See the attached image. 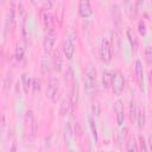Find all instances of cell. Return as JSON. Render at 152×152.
Masks as SVG:
<instances>
[{"label": "cell", "instance_id": "18", "mask_svg": "<svg viewBox=\"0 0 152 152\" xmlns=\"http://www.w3.org/2000/svg\"><path fill=\"white\" fill-rule=\"evenodd\" d=\"M126 36H127V39H128V42H129L132 49L135 50L137 46H138V39H137V36H135L134 31H133L131 27L127 28V31H126Z\"/></svg>", "mask_w": 152, "mask_h": 152}, {"label": "cell", "instance_id": "3", "mask_svg": "<svg viewBox=\"0 0 152 152\" xmlns=\"http://www.w3.org/2000/svg\"><path fill=\"white\" fill-rule=\"evenodd\" d=\"M125 89V78L120 70H115L112 74V90L114 95H120Z\"/></svg>", "mask_w": 152, "mask_h": 152}, {"label": "cell", "instance_id": "17", "mask_svg": "<svg viewBox=\"0 0 152 152\" xmlns=\"http://www.w3.org/2000/svg\"><path fill=\"white\" fill-rule=\"evenodd\" d=\"M64 78H65V83H66V86H69V87H71V86H72V84L76 82L75 74H74V69H72L70 65H68V66H66Z\"/></svg>", "mask_w": 152, "mask_h": 152}, {"label": "cell", "instance_id": "34", "mask_svg": "<svg viewBox=\"0 0 152 152\" xmlns=\"http://www.w3.org/2000/svg\"><path fill=\"white\" fill-rule=\"evenodd\" d=\"M91 114L93 115H100V104H99V102H94L93 104H91Z\"/></svg>", "mask_w": 152, "mask_h": 152}, {"label": "cell", "instance_id": "21", "mask_svg": "<svg viewBox=\"0 0 152 152\" xmlns=\"http://www.w3.org/2000/svg\"><path fill=\"white\" fill-rule=\"evenodd\" d=\"M24 55H25V49L20 45V44H15V48H14V59L19 63L24 59Z\"/></svg>", "mask_w": 152, "mask_h": 152}, {"label": "cell", "instance_id": "13", "mask_svg": "<svg viewBox=\"0 0 152 152\" xmlns=\"http://www.w3.org/2000/svg\"><path fill=\"white\" fill-rule=\"evenodd\" d=\"M93 13V10H91V5L88 0H81L78 2V14L82 17V18H89Z\"/></svg>", "mask_w": 152, "mask_h": 152}, {"label": "cell", "instance_id": "5", "mask_svg": "<svg viewBox=\"0 0 152 152\" xmlns=\"http://www.w3.org/2000/svg\"><path fill=\"white\" fill-rule=\"evenodd\" d=\"M63 52H64V56L68 59H71L74 57V53H75V36H74L72 32H70L64 39Z\"/></svg>", "mask_w": 152, "mask_h": 152}, {"label": "cell", "instance_id": "41", "mask_svg": "<svg viewBox=\"0 0 152 152\" xmlns=\"http://www.w3.org/2000/svg\"><path fill=\"white\" fill-rule=\"evenodd\" d=\"M5 120H6V116H5V114H2V115H1V128H2V129H4L5 126H6V121H5Z\"/></svg>", "mask_w": 152, "mask_h": 152}, {"label": "cell", "instance_id": "23", "mask_svg": "<svg viewBox=\"0 0 152 152\" xmlns=\"http://www.w3.org/2000/svg\"><path fill=\"white\" fill-rule=\"evenodd\" d=\"M110 45H112V49H114L115 51H118L119 50V48H120V38H119V36H118V32L114 30V31H112L110 32Z\"/></svg>", "mask_w": 152, "mask_h": 152}, {"label": "cell", "instance_id": "9", "mask_svg": "<svg viewBox=\"0 0 152 152\" xmlns=\"http://www.w3.org/2000/svg\"><path fill=\"white\" fill-rule=\"evenodd\" d=\"M56 39H57V36H56V32L52 31V32H48V34L45 36L44 40H43V48H44V51L50 53L53 48H55V44H56Z\"/></svg>", "mask_w": 152, "mask_h": 152}, {"label": "cell", "instance_id": "32", "mask_svg": "<svg viewBox=\"0 0 152 152\" xmlns=\"http://www.w3.org/2000/svg\"><path fill=\"white\" fill-rule=\"evenodd\" d=\"M23 37H24L25 43L28 44L30 34H28V28H27V25H26V19H24V23H23Z\"/></svg>", "mask_w": 152, "mask_h": 152}, {"label": "cell", "instance_id": "43", "mask_svg": "<svg viewBox=\"0 0 152 152\" xmlns=\"http://www.w3.org/2000/svg\"><path fill=\"white\" fill-rule=\"evenodd\" d=\"M68 152H72V151H68Z\"/></svg>", "mask_w": 152, "mask_h": 152}, {"label": "cell", "instance_id": "26", "mask_svg": "<svg viewBox=\"0 0 152 152\" xmlns=\"http://www.w3.org/2000/svg\"><path fill=\"white\" fill-rule=\"evenodd\" d=\"M21 84H23V89L25 94H28V89L32 87V80L27 77L26 74L21 75Z\"/></svg>", "mask_w": 152, "mask_h": 152}, {"label": "cell", "instance_id": "36", "mask_svg": "<svg viewBox=\"0 0 152 152\" xmlns=\"http://www.w3.org/2000/svg\"><path fill=\"white\" fill-rule=\"evenodd\" d=\"M52 5H53L52 1H44L42 5V11H49L52 7Z\"/></svg>", "mask_w": 152, "mask_h": 152}, {"label": "cell", "instance_id": "37", "mask_svg": "<svg viewBox=\"0 0 152 152\" xmlns=\"http://www.w3.org/2000/svg\"><path fill=\"white\" fill-rule=\"evenodd\" d=\"M82 133H83V131H82V128H81V125H80L78 122H76V125H75V134H76L77 137H81Z\"/></svg>", "mask_w": 152, "mask_h": 152}, {"label": "cell", "instance_id": "6", "mask_svg": "<svg viewBox=\"0 0 152 152\" xmlns=\"http://www.w3.org/2000/svg\"><path fill=\"white\" fill-rule=\"evenodd\" d=\"M112 55H113V49L110 45V40L104 38L101 42L100 45V57L104 63H109L112 59Z\"/></svg>", "mask_w": 152, "mask_h": 152}, {"label": "cell", "instance_id": "19", "mask_svg": "<svg viewBox=\"0 0 152 152\" xmlns=\"http://www.w3.org/2000/svg\"><path fill=\"white\" fill-rule=\"evenodd\" d=\"M126 13L131 19H134L138 13L137 2H126Z\"/></svg>", "mask_w": 152, "mask_h": 152}, {"label": "cell", "instance_id": "1", "mask_svg": "<svg viewBox=\"0 0 152 152\" xmlns=\"http://www.w3.org/2000/svg\"><path fill=\"white\" fill-rule=\"evenodd\" d=\"M24 127H25V135L28 140H33L36 138L37 133V122L34 119V114L32 110H27L25 113V121H24Z\"/></svg>", "mask_w": 152, "mask_h": 152}, {"label": "cell", "instance_id": "25", "mask_svg": "<svg viewBox=\"0 0 152 152\" xmlns=\"http://www.w3.org/2000/svg\"><path fill=\"white\" fill-rule=\"evenodd\" d=\"M88 122H89V127H90V131H91V135L95 140V142H97L99 140V134H97V128H96V125H95V121L93 119L91 115L88 116Z\"/></svg>", "mask_w": 152, "mask_h": 152}, {"label": "cell", "instance_id": "38", "mask_svg": "<svg viewBox=\"0 0 152 152\" xmlns=\"http://www.w3.org/2000/svg\"><path fill=\"white\" fill-rule=\"evenodd\" d=\"M18 10H19V17H20V18H25V10H24L21 2H19V5H18Z\"/></svg>", "mask_w": 152, "mask_h": 152}, {"label": "cell", "instance_id": "39", "mask_svg": "<svg viewBox=\"0 0 152 152\" xmlns=\"http://www.w3.org/2000/svg\"><path fill=\"white\" fill-rule=\"evenodd\" d=\"M10 152H17V140L15 139L12 141V146L10 148Z\"/></svg>", "mask_w": 152, "mask_h": 152}, {"label": "cell", "instance_id": "4", "mask_svg": "<svg viewBox=\"0 0 152 152\" xmlns=\"http://www.w3.org/2000/svg\"><path fill=\"white\" fill-rule=\"evenodd\" d=\"M58 93H59V81L56 77H51L49 78V83H48V88H46V97L56 103L57 99H58Z\"/></svg>", "mask_w": 152, "mask_h": 152}, {"label": "cell", "instance_id": "7", "mask_svg": "<svg viewBox=\"0 0 152 152\" xmlns=\"http://www.w3.org/2000/svg\"><path fill=\"white\" fill-rule=\"evenodd\" d=\"M78 102V83L77 81L71 86L70 97H69V114H72Z\"/></svg>", "mask_w": 152, "mask_h": 152}, {"label": "cell", "instance_id": "29", "mask_svg": "<svg viewBox=\"0 0 152 152\" xmlns=\"http://www.w3.org/2000/svg\"><path fill=\"white\" fill-rule=\"evenodd\" d=\"M71 137H72V131H71V126L69 122H66L65 127H64V140L66 144H70V140H71Z\"/></svg>", "mask_w": 152, "mask_h": 152}, {"label": "cell", "instance_id": "31", "mask_svg": "<svg viewBox=\"0 0 152 152\" xmlns=\"http://www.w3.org/2000/svg\"><path fill=\"white\" fill-rule=\"evenodd\" d=\"M138 32L140 36H146V32H147V28H146V24L144 20H139L138 23Z\"/></svg>", "mask_w": 152, "mask_h": 152}, {"label": "cell", "instance_id": "12", "mask_svg": "<svg viewBox=\"0 0 152 152\" xmlns=\"http://www.w3.org/2000/svg\"><path fill=\"white\" fill-rule=\"evenodd\" d=\"M40 69H42V72H43V75H44L45 77H49V78L52 77V76H51V71H52V69H53V66H52V61H50V58H49L46 55L43 56L42 59H40Z\"/></svg>", "mask_w": 152, "mask_h": 152}, {"label": "cell", "instance_id": "15", "mask_svg": "<svg viewBox=\"0 0 152 152\" xmlns=\"http://www.w3.org/2000/svg\"><path fill=\"white\" fill-rule=\"evenodd\" d=\"M112 13H113L114 24H115L116 28L120 31V28H121V11H120V7L118 5H113L112 6Z\"/></svg>", "mask_w": 152, "mask_h": 152}, {"label": "cell", "instance_id": "27", "mask_svg": "<svg viewBox=\"0 0 152 152\" xmlns=\"http://www.w3.org/2000/svg\"><path fill=\"white\" fill-rule=\"evenodd\" d=\"M59 114L62 116L69 114V100L66 99H63L61 101V104H59Z\"/></svg>", "mask_w": 152, "mask_h": 152}, {"label": "cell", "instance_id": "40", "mask_svg": "<svg viewBox=\"0 0 152 152\" xmlns=\"http://www.w3.org/2000/svg\"><path fill=\"white\" fill-rule=\"evenodd\" d=\"M147 145H148V148L150 151L152 152V134L148 135V140H147Z\"/></svg>", "mask_w": 152, "mask_h": 152}, {"label": "cell", "instance_id": "10", "mask_svg": "<svg viewBox=\"0 0 152 152\" xmlns=\"http://www.w3.org/2000/svg\"><path fill=\"white\" fill-rule=\"evenodd\" d=\"M114 113H115V118H116V124L119 126H121L124 124V119H125V107H124V102L121 100H116L114 102Z\"/></svg>", "mask_w": 152, "mask_h": 152}, {"label": "cell", "instance_id": "20", "mask_svg": "<svg viewBox=\"0 0 152 152\" xmlns=\"http://www.w3.org/2000/svg\"><path fill=\"white\" fill-rule=\"evenodd\" d=\"M129 120L132 124L137 122V116H138V108H137V103L134 100H131L129 102Z\"/></svg>", "mask_w": 152, "mask_h": 152}, {"label": "cell", "instance_id": "35", "mask_svg": "<svg viewBox=\"0 0 152 152\" xmlns=\"http://www.w3.org/2000/svg\"><path fill=\"white\" fill-rule=\"evenodd\" d=\"M139 146H140V151L139 152H146L147 151V148H146V141H145V139H144L142 135L139 137Z\"/></svg>", "mask_w": 152, "mask_h": 152}, {"label": "cell", "instance_id": "30", "mask_svg": "<svg viewBox=\"0 0 152 152\" xmlns=\"http://www.w3.org/2000/svg\"><path fill=\"white\" fill-rule=\"evenodd\" d=\"M145 61L148 65L152 64V46H146V49H145Z\"/></svg>", "mask_w": 152, "mask_h": 152}, {"label": "cell", "instance_id": "11", "mask_svg": "<svg viewBox=\"0 0 152 152\" xmlns=\"http://www.w3.org/2000/svg\"><path fill=\"white\" fill-rule=\"evenodd\" d=\"M134 71H135V78H137V83L138 87L141 91H144V70H142V64L139 59L135 61L134 64Z\"/></svg>", "mask_w": 152, "mask_h": 152}, {"label": "cell", "instance_id": "42", "mask_svg": "<svg viewBox=\"0 0 152 152\" xmlns=\"http://www.w3.org/2000/svg\"><path fill=\"white\" fill-rule=\"evenodd\" d=\"M150 77H151V81H152V71L150 72Z\"/></svg>", "mask_w": 152, "mask_h": 152}, {"label": "cell", "instance_id": "14", "mask_svg": "<svg viewBox=\"0 0 152 152\" xmlns=\"http://www.w3.org/2000/svg\"><path fill=\"white\" fill-rule=\"evenodd\" d=\"M52 66L55 71H61L62 70V52L61 49L57 48L53 52V57H52Z\"/></svg>", "mask_w": 152, "mask_h": 152}, {"label": "cell", "instance_id": "2", "mask_svg": "<svg viewBox=\"0 0 152 152\" xmlns=\"http://www.w3.org/2000/svg\"><path fill=\"white\" fill-rule=\"evenodd\" d=\"M96 86V69L93 65H88L86 69V80L84 88L88 94H91Z\"/></svg>", "mask_w": 152, "mask_h": 152}, {"label": "cell", "instance_id": "16", "mask_svg": "<svg viewBox=\"0 0 152 152\" xmlns=\"http://www.w3.org/2000/svg\"><path fill=\"white\" fill-rule=\"evenodd\" d=\"M14 25H15V10H14V2H12L8 11V17H7V27L12 30Z\"/></svg>", "mask_w": 152, "mask_h": 152}, {"label": "cell", "instance_id": "22", "mask_svg": "<svg viewBox=\"0 0 152 152\" xmlns=\"http://www.w3.org/2000/svg\"><path fill=\"white\" fill-rule=\"evenodd\" d=\"M145 122H146V116H145V109L141 107L138 109V116H137V125H138V128H142L145 126Z\"/></svg>", "mask_w": 152, "mask_h": 152}, {"label": "cell", "instance_id": "28", "mask_svg": "<svg viewBox=\"0 0 152 152\" xmlns=\"http://www.w3.org/2000/svg\"><path fill=\"white\" fill-rule=\"evenodd\" d=\"M127 152H139L138 144H137V141L133 137H131L128 142H127Z\"/></svg>", "mask_w": 152, "mask_h": 152}, {"label": "cell", "instance_id": "24", "mask_svg": "<svg viewBox=\"0 0 152 152\" xmlns=\"http://www.w3.org/2000/svg\"><path fill=\"white\" fill-rule=\"evenodd\" d=\"M102 86L104 89H109L112 87V74L107 70L102 74Z\"/></svg>", "mask_w": 152, "mask_h": 152}, {"label": "cell", "instance_id": "8", "mask_svg": "<svg viewBox=\"0 0 152 152\" xmlns=\"http://www.w3.org/2000/svg\"><path fill=\"white\" fill-rule=\"evenodd\" d=\"M40 18L48 32L55 31V19L50 11H40Z\"/></svg>", "mask_w": 152, "mask_h": 152}, {"label": "cell", "instance_id": "33", "mask_svg": "<svg viewBox=\"0 0 152 152\" xmlns=\"http://www.w3.org/2000/svg\"><path fill=\"white\" fill-rule=\"evenodd\" d=\"M39 89H40V80L36 77L32 80V90L33 93H37Z\"/></svg>", "mask_w": 152, "mask_h": 152}]
</instances>
